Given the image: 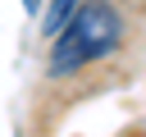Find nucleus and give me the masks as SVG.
Listing matches in <instances>:
<instances>
[{
	"mask_svg": "<svg viewBox=\"0 0 146 137\" xmlns=\"http://www.w3.org/2000/svg\"><path fill=\"white\" fill-rule=\"evenodd\" d=\"M123 46V14L114 0H82L73 18L50 37L46 50V78H73L87 64L110 59Z\"/></svg>",
	"mask_w": 146,
	"mask_h": 137,
	"instance_id": "obj_1",
	"label": "nucleus"
},
{
	"mask_svg": "<svg viewBox=\"0 0 146 137\" xmlns=\"http://www.w3.org/2000/svg\"><path fill=\"white\" fill-rule=\"evenodd\" d=\"M41 9H46V0H23V14L27 18H41Z\"/></svg>",
	"mask_w": 146,
	"mask_h": 137,
	"instance_id": "obj_3",
	"label": "nucleus"
},
{
	"mask_svg": "<svg viewBox=\"0 0 146 137\" xmlns=\"http://www.w3.org/2000/svg\"><path fill=\"white\" fill-rule=\"evenodd\" d=\"M78 5H82V0H46V9H41V37H55V32L73 18Z\"/></svg>",
	"mask_w": 146,
	"mask_h": 137,
	"instance_id": "obj_2",
	"label": "nucleus"
}]
</instances>
